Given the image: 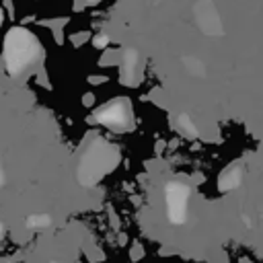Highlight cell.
I'll use <instances>...</instances> for the list:
<instances>
[{
    "instance_id": "6da1fadb",
    "label": "cell",
    "mask_w": 263,
    "mask_h": 263,
    "mask_svg": "<svg viewBox=\"0 0 263 263\" xmlns=\"http://www.w3.org/2000/svg\"><path fill=\"white\" fill-rule=\"evenodd\" d=\"M39 53H41V47L31 33H27L23 29H14L6 37L4 60H6V68L12 74L18 70H25L29 64H33L39 58Z\"/></svg>"
},
{
    "instance_id": "7a4b0ae2",
    "label": "cell",
    "mask_w": 263,
    "mask_h": 263,
    "mask_svg": "<svg viewBox=\"0 0 263 263\" xmlns=\"http://www.w3.org/2000/svg\"><path fill=\"white\" fill-rule=\"evenodd\" d=\"M187 187L173 183L166 187V208H168V218L173 222H183L185 220V210H187Z\"/></svg>"
},
{
    "instance_id": "3957f363",
    "label": "cell",
    "mask_w": 263,
    "mask_h": 263,
    "mask_svg": "<svg viewBox=\"0 0 263 263\" xmlns=\"http://www.w3.org/2000/svg\"><path fill=\"white\" fill-rule=\"evenodd\" d=\"M99 119L111 127H125L129 123V111L123 103H115V105H109L107 109H103Z\"/></svg>"
},
{
    "instance_id": "277c9868",
    "label": "cell",
    "mask_w": 263,
    "mask_h": 263,
    "mask_svg": "<svg viewBox=\"0 0 263 263\" xmlns=\"http://www.w3.org/2000/svg\"><path fill=\"white\" fill-rule=\"evenodd\" d=\"M0 183H2V171H0Z\"/></svg>"
}]
</instances>
